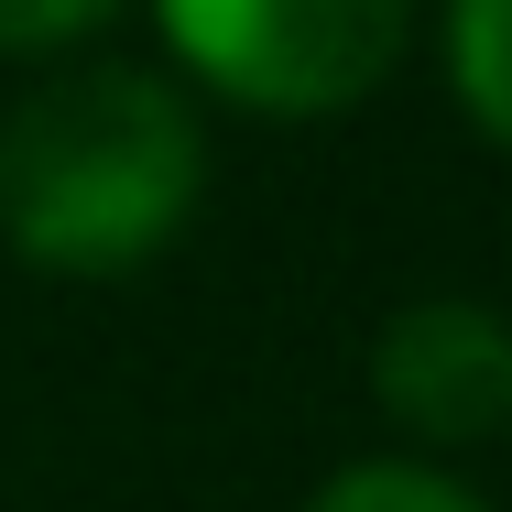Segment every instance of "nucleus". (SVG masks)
Returning <instances> with one entry per match:
<instances>
[{
  "mask_svg": "<svg viewBox=\"0 0 512 512\" xmlns=\"http://www.w3.org/2000/svg\"><path fill=\"white\" fill-rule=\"evenodd\" d=\"M207 186V131L153 66H66L0 120V240L33 273H142Z\"/></svg>",
  "mask_w": 512,
  "mask_h": 512,
  "instance_id": "obj_1",
  "label": "nucleus"
},
{
  "mask_svg": "<svg viewBox=\"0 0 512 512\" xmlns=\"http://www.w3.org/2000/svg\"><path fill=\"white\" fill-rule=\"evenodd\" d=\"M175 66L262 120L360 109L414 33V0H153Z\"/></svg>",
  "mask_w": 512,
  "mask_h": 512,
  "instance_id": "obj_2",
  "label": "nucleus"
},
{
  "mask_svg": "<svg viewBox=\"0 0 512 512\" xmlns=\"http://www.w3.org/2000/svg\"><path fill=\"white\" fill-rule=\"evenodd\" d=\"M371 393L425 447H480L512 425V316L480 295H425L371 338Z\"/></svg>",
  "mask_w": 512,
  "mask_h": 512,
  "instance_id": "obj_3",
  "label": "nucleus"
},
{
  "mask_svg": "<svg viewBox=\"0 0 512 512\" xmlns=\"http://www.w3.org/2000/svg\"><path fill=\"white\" fill-rule=\"evenodd\" d=\"M447 88L512 153V0H447Z\"/></svg>",
  "mask_w": 512,
  "mask_h": 512,
  "instance_id": "obj_4",
  "label": "nucleus"
},
{
  "mask_svg": "<svg viewBox=\"0 0 512 512\" xmlns=\"http://www.w3.org/2000/svg\"><path fill=\"white\" fill-rule=\"evenodd\" d=\"M306 512H480V491H458L447 469H393V458H360V469H338Z\"/></svg>",
  "mask_w": 512,
  "mask_h": 512,
  "instance_id": "obj_5",
  "label": "nucleus"
},
{
  "mask_svg": "<svg viewBox=\"0 0 512 512\" xmlns=\"http://www.w3.org/2000/svg\"><path fill=\"white\" fill-rule=\"evenodd\" d=\"M120 0H0V55H55L77 33H99Z\"/></svg>",
  "mask_w": 512,
  "mask_h": 512,
  "instance_id": "obj_6",
  "label": "nucleus"
}]
</instances>
